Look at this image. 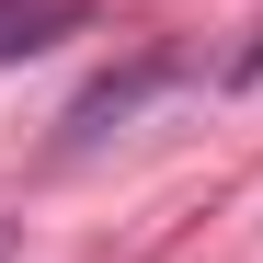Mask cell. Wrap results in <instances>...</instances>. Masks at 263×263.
<instances>
[{
    "label": "cell",
    "mask_w": 263,
    "mask_h": 263,
    "mask_svg": "<svg viewBox=\"0 0 263 263\" xmlns=\"http://www.w3.org/2000/svg\"><path fill=\"white\" fill-rule=\"evenodd\" d=\"M160 80H183V58H172V46H160V58H138V69H115V80H92V92L69 103V138H103V126H126V115L160 92Z\"/></svg>",
    "instance_id": "1"
},
{
    "label": "cell",
    "mask_w": 263,
    "mask_h": 263,
    "mask_svg": "<svg viewBox=\"0 0 263 263\" xmlns=\"http://www.w3.org/2000/svg\"><path fill=\"white\" fill-rule=\"evenodd\" d=\"M92 12H80V0H0V69L12 58H46L58 34H80Z\"/></svg>",
    "instance_id": "2"
},
{
    "label": "cell",
    "mask_w": 263,
    "mask_h": 263,
    "mask_svg": "<svg viewBox=\"0 0 263 263\" xmlns=\"http://www.w3.org/2000/svg\"><path fill=\"white\" fill-rule=\"evenodd\" d=\"M0 263H12V229H0Z\"/></svg>",
    "instance_id": "3"
}]
</instances>
